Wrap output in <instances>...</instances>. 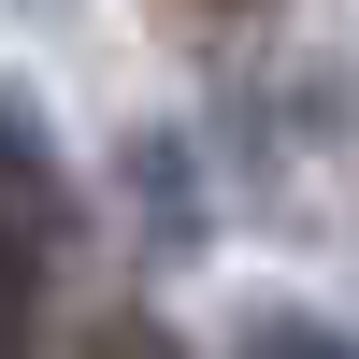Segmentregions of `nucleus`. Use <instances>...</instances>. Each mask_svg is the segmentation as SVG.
I'll list each match as a JSON object with an SVG mask.
<instances>
[{
	"label": "nucleus",
	"instance_id": "nucleus-2",
	"mask_svg": "<svg viewBox=\"0 0 359 359\" xmlns=\"http://www.w3.org/2000/svg\"><path fill=\"white\" fill-rule=\"evenodd\" d=\"M245 359H359V331H331V316H259Z\"/></svg>",
	"mask_w": 359,
	"mask_h": 359
},
{
	"label": "nucleus",
	"instance_id": "nucleus-1",
	"mask_svg": "<svg viewBox=\"0 0 359 359\" xmlns=\"http://www.w3.org/2000/svg\"><path fill=\"white\" fill-rule=\"evenodd\" d=\"M57 245H72V172H57L43 130L0 101V359H29V331H43Z\"/></svg>",
	"mask_w": 359,
	"mask_h": 359
}]
</instances>
